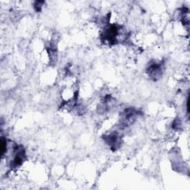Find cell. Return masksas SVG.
<instances>
[{
  "label": "cell",
  "mask_w": 190,
  "mask_h": 190,
  "mask_svg": "<svg viewBox=\"0 0 190 190\" xmlns=\"http://www.w3.org/2000/svg\"><path fill=\"white\" fill-rule=\"evenodd\" d=\"M162 71V65L161 64L154 63L152 65H150L148 69V74L154 79L159 77L160 76Z\"/></svg>",
  "instance_id": "6da1fadb"
},
{
  "label": "cell",
  "mask_w": 190,
  "mask_h": 190,
  "mask_svg": "<svg viewBox=\"0 0 190 190\" xmlns=\"http://www.w3.org/2000/svg\"><path fill=\"white\" fill-rule=\"evenodd\" d=\"M7 152V141L4 138H2V155L4 156Z\"/></svg>",
  "instance_id": "7a4b0ae2"
}]
</instances>
